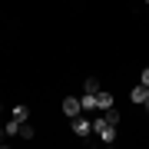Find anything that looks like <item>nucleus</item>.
<instances>
[{
    "mask_svg": "<svg viewBox=\"0 0 149 149\" xmlns=\"http://www.w3.org/2000/svg\"><path fill=\"white\" fill-rule=\"evenodd\" d=\"M116 129H119V126H109L103 116H96V119H93V136L100 139V143H106V146H109V143H116Z\"/></svg>",
    "mask_w": 149,
    "mask_h": 149,
    "instance_id": "obj_1",
    "label": "nucleus"
},
{
    "mask_svg": "<svg viewBox=\"0 0 149 149\" xmlns=\"http://www.w3.org/2000/svg\"><path fill=\"white\" fill-rule=\"evenodd\" d=\"M70 123H73V133L80 136V139H86V136H93V119H86L83 113H80V116H73Z\"/></svg>",
    "mask_w": 149,
    "mask_h": 149,
    "instance_id": "obj_2",
    "label": "nucleus"
},
{
    "mask_svg": "<svg viewBox=\"0 0 149 149\" xmlns=\"http://www.w3.org/2000/svg\"><path fill=\"white\" fill-rule=\"evenodd\" d=\"M63 113H66L70 119L80 116V113H83V100H80V96H66V100H63Z\"/></svg>",
    "mask_w": 149,
    "mask_h": 149,
    "instance_id": "obj_3",
    "label": "nucleus"
},
{
    "mask_svg": "<svg viewBox=\"0 0 149 149\" xmlns=\"http://www.w3.org/2000/svg\"><path fill=\"white\" fill-rule=\"evenodd\" d=\"M129 100H133V103H139V106H143V103L149 100V86H146V83H139V86H136V90H133V93H129Z\"/></svg>",
    "mask_w": 149,
    "mask_h": 149,
    "instance_id": "obj_4",
    "label": "nucleus"
},
{
    "mask_svg": "<svg viewBox=\"0 0 149 149\" xmlns=\"http://www.w3.org/2000/svg\"><path fill=\"white\" fill-rule=\"evenodd\" d=\"M113 106V93L109 90H100L96 93V109H109Z\"/></svg>",
    "mask_w": 149,
    "mask_h": 149,
    "instance_id": "obj_5",
    "label": "nucleus"
},
{
    "mask_svg": "<svg viewBox=\"0 0 149 149\" xmlns=\"http://www.w3.org/2000/svg\"><path fill=\"white\" fill-rule=\"evenodd\" d=\"M13 119L17 123H27L30 119V106H13Z\"/></svg>",
    "mask_w": 149,
    "mask_h": 149,
    "instance_id": "obj_6",
    "label": "nucleus"
},
{
    "mask_svg": "<svg viewBox=\"0 0 149 149\" xmlns=\"http://www.w3.org/2000/svg\"><path fill=\"white\" fill-rule=\"evenodd\" d=\"M103 119H106L109 126H119V113L113 109V106H109V109H103Z\"/></svg>",
    "mask_w": 149,
    "mask_h": 149,
    "instance_id": "obj_7",
    "label": "nucleus"
},
{
    "mask_svg": "<svg viewBox=\"0 0 149 149\" xmlns=\"http://www.w3.org/2000/svg\"><path fill=\"white\" fill-rule=\"evenodd\" d=\"M17 136H20V139H33V136H37V129H33L30 123H20V133H17Z\"/></svg>",
    "mask_w": 149,
    "mask_h": 149,
    "instance_id": "obj_8",
    "label": "nucleus"
},
{
    "mask_svg": "<svg viewBox=\"0 0 149 149\" xmlns=\"http://www.w3.org/2000/svg\"><path fill=\"white\" fill-rule=\"evenodd\" d=\"M96 109V96L93 93H83V113H93Z\"/></svg>",
    "mask_w": 149,
    "mask_h": 149,
    "instance_id": "obj_9",
    "label": "nucleus"
},
{
    "mask_svg": "<svg viewBox=\"0 0 149 149\" xmlns=\"http://www.w3.org/2000/svg\"><path fill=\"white\" fill-rule=\"evenodd\" d=\"M83 93H93V96L100 93V83H96V76H90V80L83 83Z\"/></svg>",
    "mask_w": 149,
    "mask_h": 149,
    "instance_id": "obj_10",
    "label": "nucleus"
},
{
    "mask_svg": "<svg viewBox=\"0 0 149 149\" xmlns=\"http://www.w3.org/2000/svg\"><path fill=\"white\" fill-rule=\"evenodd\" d=\"M3 133H7V136H17V133H20V123H17V119H10V123H7V129H3Z\"/></svg>",
    "mask_w": 149,
    "mask_h": 149,
    "instance_id": "obj_11",
    "label": "nucleus"
},
{
    "mask_svg": "<svg viewBox=\"0 0 149 149\" xmlns=\"http://www.w3.org/2000/svg\"><path fill=\"white\" fill-rule=\"evenodd\" d=\"M139 83H146V86H149V66L143 70V73H139Z\"/></svg>",
    "mask_w": 149,
    "mask_h": 149,
    "instance_id": "obj_12",
    "label": "nucleus"
},
{
    "mask_svg": "<svg viewBox=\"0 0 149 149\" xmlns=\"http://www.w3.org/2000/svg\"><path fill=\"white\" fill-rule=\"evenodd\" d=\"M143 106H146V113H149V100H146V103H143Z\"/></svg>",
    "mask_w": 149,
    "mask_h": 149,
    "instance_id": "obj_13",
    "label": "nucleus"
},
{
    "mask_svg": "<svg viewBox=\"0 0 149 149\" xmlns=\"http://www.w3.org/2000/svg\"><path fill=\"white\" fill-rule=\"evenodd\" d=\"M146 7H149V0H146Z\"/></svg>",
    "mask_w": 149,
    "mask_h": 149,
    "instance_id": "obj_14",
    "label": "nucleus"
}]
</instances>
